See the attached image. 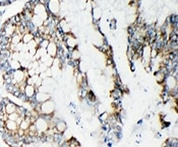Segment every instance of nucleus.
<instances>
[{
  "label": "nucleus",
  "mask_w": 178,
  "mask_h": 147,
  "mask_svg": "<svg viewBox=\"0 0 178 147\" xmlns=\"http://www.w3.org/2000/svg\"><path fill=\"white\" fill-rule=\"evenodd\" d=\"M24 93H25V95L26 97H27L28 99H32V98H34L35 95H36V93H37V88L33 86V85H29L27 84L26 85V87H25V91H24ZM29 101V100H28Z\"/></svg>",
  "instance_id": "nucleus-5"
},
{
  "label": "nucleus",
  "mask_w": 178,
  "mask_h": 147,
  "mask_svg": "<svg viewBox=\"0 0 178 147\" xmlns=\"http://www.w3.org/2000/svg\"><path fill=\"white\" fill-rule=\"evenodd\" d=\"M91 16L94 22H99V20H101V17L103 16V10H102L99 6H96L93 8V10L91 13Z\"/></svg>",
  "instance_id": "nucleus-7"
},
{
  "label": "nucleus",
  "mask_w": 178,
  "mask_h": 147,
  "mask_svg": "<svg viewBox=\"0 0 178 147\" xmlns=\"http://www.w3.org/2000/svg\"><path fill=\"white\" fill-rule=\"evenodd\" d=\"M48 13L51 16H58L60 13V1L59 0H49L46 4Z\"/></svg>",
  "instance_id": "nucleus-2"
},
{
  "label": "nucleus",
  "mask_w": 178,
  "mask_h": 147,
  "mask_svg": "<svg viewBox=\"0 0 178 147\" xmlns=\"http://www.w3.org/2000/svg\"><path fill=\"white\" fill-rule=\"evenodd\" d=\"M1 5H8V3H7V0H0V6Z\"/></svg>",
  "instance_id": "nucleus-17"
},
{
  "label": "nucleus",
  "mask_w": 178,
  "mask_h": 147,
  "mask_svg": "<svg viewBox=\"0 0 178 147\" xmlns=\"http://www.w3.org/2000/svg\"><path fill=\"white\" fill-rule=\"evenodd\" d=\"M55 103L52 99H49V100L43 102V103L40 104V116L43 114V116H53L55 113Z\"/></svg>",
  "instance_id": "nucleus-1"
},
{
  "label": "nucleus",
  "mask_w": 178,
  "mask_h": 147,
  "mask_svg": "<svg viewBox=\"0 0 178 147\" xmlns=\"http://www.w3.org/2000/svg\"><path fill=\"white\" fill-rule=\"evenodd\" d=\"M19 117V114L16 113H9L8 114V120H16L17 117Z\"/></svg>",
  "instance_id": "nucleus-15"
},
{
  "label": "nucleus",
  "mask_w": 178,
  "mask_h": 147,
  "mask_svg": "<svg viewBox=\"0 0 178 147\" xmlns=\"http://www.w3.org/2000/svg\"><path fill=\"white\" fill-rule=\"evenodd\" d=\"M5 113H6L7 114H9V113H15L16 111V107H17V105L14 103V102L12 101H9L7 104H5Z\"/></svg>",
  "instance_id": "nucleus-9"
},
{
  "label": "nucleus",
  "mask_w": 178,
  "mask_h": 147,
  "mask_svg": "<svg viewBox=\"0 0 178 147\" xmlns=\"http://www.w3.org/2000/svg\"><path fill=\"white\" fill-rule=\"evenodd\" d=\"M35 125H36V128H37L38 132L45 133L49 128V120L47 119H45V117H42V116H39L37 117L36 122H35Z\"/></svg>",
  "instance_id": "nucleus-3"
},
{
  "label": "nucleus",
  "mask_w": 178,
  "mask_h": 147,
  "mask_svg": "<svg viewBox=\"0 0 178 147\" xmlns=\"http://www.w3.org/2000/svg\"><path fill=\"white\" fill-rule=\"evenodd\" d=\"M51 94L50 93H45V92H40V91H37L36 95H35V100H36L38 103H43V102L49 100L51 99Z\"/></svg>",
  "instance_id": "nucleus-4"
},
{
  "label": "nucleus",
  "mask_w": 178,
  "mask_h": 147,
  "mask_svg": "<svg viewBox=\"0 0 178 147\" xmlns=\"http://www.w3.org/2000/svg\"><path fill=\"white\" fill-rule=\"evenodd\" d=\"M14 2H16V0H7L8 5H9V4H12V3H14Z\"/></svg>",
  "instance_id": "nucleus-18"
},
{
  "label": "nucleus",
  "mask_w": 178,
  "mask_h": 147,
  "mask_svg": "<svg viewBox=\"0 0 178 147\" xmlns=\"http://www.w3.org/2000/svg\"><path fill=\"white\" fill-rule=\"evenodd\" d=\"M31 119H30V117H25V119L22 120V123L19 124V128L20 129H22V130H25V131H27L29 128H30V126H31Z\"/></svg>",
  "instance_id": "nucleus-10"
},
{
  "label": "nucleus",
  "mask_w": 178,
  "mask_h": 147,
  "mask_svg": "<svg viewBox=\"0 0 178 147\" xmlns=\"http://www.w3.org/2000/svg\"><path fill=\"white\" fill-rule=\"evenodd\" d=\"M58 49H59V46H58L54 41H50V42H49L48 47L46 48V50H47V53L50 55V56L55 57L57 55Z\"/></svg>",
  "instance_id": "nucleus-6"
},
{
  "label": "nucleus",
  "mask_w": 178,
  "mask_h": 147,
  "mask_svg": "<svg viewBox=\"0 0 178 147\" xmlns=\"http://www.w3.org/2000/svg\"><path fill=\"white\" fill-rule=\"evenodd\" d=\"M5 128L6 130H8L11 133H17V129H19V125L16 124L15 120H7L5 122Z\"/></svg>",
  "instance_id": "nucleus-8"
},
{
  "label": "nucleus",
  "mask_w": 178,
  "mask_h": 147,
  "mask_svg": "<svg viewBox=\"0 0 178 147\" xmlns=\"http://www.w3.org/2000/svg\"><path fill=\"white\" fill-rule=\"evenodd\" d=\"M49 42H50L49 40H47V39H43V40H42V42H41V43L39 44V46H40V47H42V48H47L48 45H49Z\"/></svg>",
  "instance_id": "nucleus-16"
},
{
  "label": "nucleus",
  "mask_w": 178,
  "mask_h": 147,
  "mask_svg": "<svg viewBox=\"0 0 178 147\" xmlns=\"http://www.w3.org/2000/svg\"><path fill=\"white\" fill-rule=\"evenodd\" d=\"M22 34L14 33L12 36L10 37V43L13 44V45H16V44H19V42H22Z\"/></svg>",
  "instance_id": "nucleus-12"
},
{
  "label": "nucleus",
  "mask_w": 178,
  "mask_h": 147,
  "mask_svg": "<svg viewBox=\"0 0 178 147\" xmlns=\"http://www.w3.org/2000/svg\"><path fill=\"white\" fill-rule=\"evenodd\" d=\"M8 63H9V66L10 69L12 70H19L22 69V66H20V63L19 60H15V59H8Z\"/></svg>",
  "instance_id": "nucleus-14"
},
{
  "label": "nucleus",
  "mask_w": 178,
  "mask_h": 147,
  "mask_svg": "<svg viewBox=\"0 0 178 147\" xmlns=\"http://www.w3.org/2000/svg\"><path fill=\"white\" fill-rule=\"evenodd\" d=\"M46 53H47V50H46V48H42V47H38L37 48V52H36V54H35V56L34 58L35 59H37V60H39L41 57L43 56V55H45Z\"/></svg>",
  "instance_id": "nucleus-13"
},
{
  "label": "nucleus",
  "mask_w": 178,
  "mask_h": 147,
  "mask_svg": "<svg viewBox=\"0 0 178 147\" xmlns=\"http://www.w3.org/2000/svg\"><path fill=\"white\" fill-rule=\"evenodd\" d=\"M34 39V34L31 33V32H25L22 34V42L25 44H28L29 42H31L32 40Z\"/></svg>",
  "instance_id": "nucleus-11"
}]
</instances>
